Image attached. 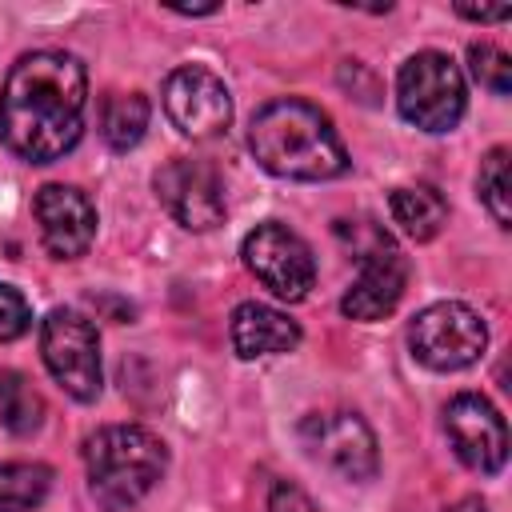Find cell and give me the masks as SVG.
Returning <instances> with one entry per match:
<instances>
[{
  "mask_svg": "<svg viewBox=\"0 0 512 512\" xmlns=\"http://www.w3.org/2000/svg\"><path fill=\"white\" fill-rule=\"evenodd\" d=\"M408 348L432 372H460L484 356L488 328H484L480 312L468 308L464 300H436L412 316Z\"/></svg>",
  "mask_w": 512,
  "mask_h": 512,
  "instance_id": "obj_5",
  "label": "cell"
},
{
  "mask_svg": "<svg viewBox=\"0 0 512 512\" xmlns=\"http://www.w3.org/2000/svg\"><path fill=\"white\" fill-rule=\"evenodd\" d=\"M88 72L72 52H24L0 88V144L28 160L52 164L84 136Z\"/></svg>",
  "mask_w": 512,
  "mask_h": 512,
  "instance_id": "obj_1",
  "label": "cell"
},
{
  "mask_svg": "<svg viewBox=\"0 0 512 512\" xmlns=\"http://www.w3.org/2000/svg\"><path fill=\"white\" fill-rule=\"evenodd\" d=\"M148 96L140 92H112L100 108V136L112 152H132L140 140H144V128H148Z\"/></svg>",
  "mask_w": 512,
  "mask_h": 512,
  "instance_id": "obj_16",
  "label": "cell"
},
{
  "mask_svg": "<svg viewBox=\"0 0 512 512\" xmlns=\"http://www.w3.org/2000/svg\"><path fill=\"white\" fill-rule=\"evenodd\" d=\"M268 512H316V504L304 488H296L292 480H280L268 492Z\"/></svg>",
  "mask_w": 512,
  "mask_h": 512,
  "instance_id": "obj_22",
  "label": "cell"
},
{
  "mask_svg": "<svg viewBox=\"0 0 512 512\" xmlns=\"http://www.w3.org/2000/svg\"><path fill=\"white\" fill-rule=\"evenodd\" d=\"M396 108L420 132H452L468 108L464 72L436 48L408 56L396 72Z\"/></svg>",
  "mask_w": 512,
  "mask_h": 512,
  "instance_id": "obj_4",
  "label": "cell"
},
{
  "mask_svg": "<svg viewBox=\"0 0 512 512\" xmlns=\"http://www.w3.org/2000/svg\"><path fill=\"white\" fill-rule=\"evenodd\" d=\"M156 200L188 232H208L224 220V184L204 160H168L156 176Z\"/></svg>",
  "mask_w": 512,
  "mask_h": 512,
  "instance_id": "obj_12",
  "label": "cell"
},
{
  "mask_svg": "<svg viewBox=\"0 0 512 512\" xmlns=\"http://www.w3.org/2000/svg\"><path fill=\"white\" fill-rule=\"evenodd\" d=\"M456 12H460L464 20H476V24H496V20H508V16H512V8H508V4H500V8H472V4H456Z\"/></svg>",
  "mask_w": 512,
  "mask_h": 512,
  "instance_id": "obj_23",
  "label": "cell"
},
{
  "mask_svg": "<svg viewBox=\"0 0 512 512\" xmlns=\"http://www.w3.org/2000/svg\"><path fill=\"white\" fill-rule=\"evenodd\" d=\"M52 488V468L44 464H0V512H32Z\"/></svg>",
  "mask_w": 512,
  "mask_h": 512,
  "instance_id": "obj_18",
  "label": "cell"
},
{
  "mask_svg": "<svg viewBox=\"0 0 512 512\" xmlns=\"http://www.w3.org/2000/svg\"><path fill=\"white\" fill-rule=\"evenodd\" d=\"M164 112L176 124V132L192 136V140H208L216 132L228 128L232 120V96L228 84L204 68V64H180L168 72L164 80Z\"/></svg>",
  "mask_w": 512,
  "mask_h": 512,
  "instance_id": "obj_10",
  "label": "cell"
},
{
  "mask_svg": "<svg viewBox=\"0 0 512 512\" xmlns=\"http://www.w3.org/2000/svg\"><path fill=\"white\" fill-rule=\"evenodd\" d=\"M28 328H32V308H28L24 292L12 284H0V344L20 340Z\"/></svg>",
  "mask_w": 512,
  "mask_h": 512,
  "instance_id": "obj_21",
  "label": "cell"
},
{
  "mask_svg": "<svg viewBox=\"0 0 512 512\" xmlns=\"http://www.w3.org/2000/svg\"><path fill=\"white\" fill-rule=\"evenodd\" d=\"M248 152L280 180H336L348 172V152L328 112L300 96L268 100L248 120Z\"/></svg>",
  "mask_w": 512,
  "mask_h": 512,
  "instance_id": "obj_2",
  "label": "cell"
},
{
  "mask_svg": "<svg viewBox=\"0 0 512 512\" xmlns=\"http://www.w3.org/2000/svg\"><path fill=\"white\" fill-rule=\"evenodd\" d=\"M356 252H360V268L348 292L340 296V312L348 320L372 324V320H384L400 304L408 288V260L380 228H368V244H356Z\"/></svg>",
  "mask_w": 512,
  "mask_h": 512,
  "instance_id": "obj_8",
  "label": "cell"
},
{
  "mask_svg": "<svg viewBox=\"0 0 512 512\" xmlns=\"http://www.w3.org/2000/svg\"><path fill=\"white\" fill-rule=\"evenodd\" d=\"M240 256H244V268L276 296V300H304L316 284V260H312V248L280 220H264L256 224L244 244H240Z\"/></svg>",
  "mask_w": 512,
  "mask_h": 512,
  "instance_id": "obj_7",
  "label": "cell"
},
{
  "mask_svg": "<svg viewBox=\"0 0 512 512\" xmlns=\"http://www.w3.org/2000/svg\"><path fill=\"white\" fill-rule=\"evenodd\" d=\"M300 444L312 460L344 480H372L380 468L376 436L364 416L356 412H312L300 424Z\"/></svg>",
  "mask_w": 512,
  "mask_h": 512,
  "instance_id": "obj_9",
  "label": "cell"
},
{
  "mask_svg": "<svg viewBox=\"0 0 512 512\" xmlns=\"http://www.w3.org/2000/svg\"><path fill=\"white\" fill-rule=\"evenodd\" d=\"M388 212H392V224H396L408 240H432V236L448 224V200H444L432 184H404V188H392Z\"/></svg>",
  "mask_w": 512,
  "mask_h": 512,
  "instance_id": "obj_15",
  "label": "cell"
},
{
  "mask_svg": "<svg viewBox=\"0 0 512 512\" xmlns=\"http://www.w3.org/2000/svg\"><path fill=\"white\" fill-rule=\"evenodd\" d=\"M40 356L52 380L80 404H92L100 396L104 372H100V336L88 316L76 308H52L40 320Z\"/></svg>",
  "mask_w": 512,
  "mask_h": 512,
  "instance_id": "obj_6",
  "label": "cell"
},
{
  "mask_svg": "<svg viewBox=\"0 0 512 512\" xmlns=\"http://www.w3.org/2000/svg\"><path fill=\"white\" fill-rule=\"evenodd\" d=\"M228 340L240 360H264V356H284L300 344V324L288 320V312L272 304L244 300L232 308L228 320Z\"/></svg>",
  "mask_w": 512,
  "mask_h": 512,
  "instance_id": "obj_14",
  "label": "cell"
},
{
  "mask_svg": "<svg viewBox=\"0 0 512 512\" xmlns=\"http://www.w3.org/2000/svg\"><path fill=\"white\" fill-rule=\"evenodd\" d=\"M508 148H492L484 160H480V172H476V192H480V204L488 208V216L508 228L512 224V176H508Z\"/></svg>",
  "mask_w": 512,
  "mask_h": 512,
  "instance_id": "obj_19",
  "label": "cell"
},
{
  "mask_svg": "<svg viewBox=\"0 0 512 512\" xmlns=\"http://www.w3.org/2000/svg\"><path fill=\"white\" fill-rule=\"evenodd\" d=\"M0 424L12 436H32L44 424V396L16 368H4L0 372Z\"/></svg>",
  "mask_w": 512,
  "mask_h": 512,
  "instance_id": "obj_17",
  "label": "cell"
},
{
  "mask_svg": "<svg viewBox=\"0 0 512 512\" xmlns=\"http://www.w3.org/2000/svg\"><path fill=\"white\" fill-rule=\"evenodd\" d=\"M468 68H472V76H476L488 92L508 96V88H512V60H508L504 48H496L492 40H476V44L468 48Z\"/></svg>",
  "mask_w": 512,
  "mask_h": 512,
  "instance_id": "obj_20",
  "label": "cell"
},
{
  "mask_svg": "<svg viewBox=\"0 0 512 512\" xmlns=\"http://www.w3.org/2000/svg\"><path fill=\"white\" fill-rule=\"evenodd\" d=\"M32 216L48 256L56 260H76L96 240V204L76 184H44L32 200Z\"/></svg>",
  "mask_w": 512,
  "mask_h": 512,
  "instance_id": "obj_13",
  "label": "cell"
},
{
  "mask_svg": "<svg viewBox=\"0 0 512 512\" xmlns=\"http://www.w3.org/2000/svg\"><path fill=\"white\" fill-rule=\"evenodd\" d=\"M444 432L452 452L480 476H496L508 460V424L480 392H456L444 404Z\"/></svg>",
  "mask_w": 512,
  "mask_h": 512,
  "instance_id": "obj_11",
  "label": "cell"
},
{
  "mask_svg": "<svg viewBox=\"0 0 512 512\" xmlns=\"http://www.w3.org/2000/svg\"><path fill=\"white\" fill-rule=\"evenodd\" d=\"M88 492L104 512L136 508L164 476L168 448L144 424H104L84 440Z\"/></svg>",
  "mask_w": 512,
  "mask_h": 512,
  "instance_id": "obj_3",
  "label": "cell"
}]
</instances>
